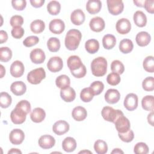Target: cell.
<instances>
[{
    "mask_svg": "<svg viewBox=\"0 0 154 154\" xmlns=\"http://www.w3.org/2000/svg\"><path fill=\"white\" fill-rule=\"evenodd\" d=\"M134 152L136 154H147L149 153V147L146 143L140 142L134 146Z\"/></svg>",
    "mask_w": 154,
    "mask_h": 154,
    "instance_id": "obj_45",
    "label": "cell"
},
{
    "mask_svg": "<svg viewBox=\"0 0 154 154\" xmlns=\"http://www.w3.org/2000/svg\"><path fill=\"white\" fill-rule=\"evenodd\" d=\"M90 88L91 90V92L94 95H99L100 94L104 88V85L103 82L99 81H96L93 82L90 86Z\"/></svg>",
    "mask_w": 154,
    "mask_h": 154,
    "instance_id": "obj_41",
    "label": "cell"
},
{
    "mask_svg": "<svg viewBox=\"0 0 154 154\" xmlns=\"http://www.w3.org/2000/svg\"><path fill=\"white\" fill-rule=\"evenodd\" d=\"M135 40L138 46L143 47L149 44L151 40V37L147 32L141 31L137 34Z\"/></svg>",
    "mask_w": 154,
    "mask_h": 154,
    "instance_id": "obj_23",
    "label": "cell"
},
{
    "mask_svg": "<svg viewBox=\"0 0 154 154\" xmlns=\"http://www.w3.org/2000/svg\"><path fill=\"white\" fill-rule=\"evenodd\" d=\"M72 116L75 120L81 122L85 119L87 116V112L85 108L81 106H78L73 109Z\"/></svg>",
    "mask_w": 154,
    "mask_h": 154,
    "instance_id": "obj_24",
    "label": "cell"
},
{
    "mask_svg": "<svg viewBox=\"0 0 154 154\" xmlns=\"http://www.w3.org/2000/svg\"><path fill=\"white\" fill-rule=\"evenodd\" d=\"M144 69L149 73L154 72V59L153 56H147L145 58L143 63Z\"/></svg>",
    "mask_w": 154,
    "mask_h": 154,
    "instance_id": "obj_40",
    "label": "cell"
},
{
    "mask_svg": "<svg viewBox=\"0 0 154 154\" xmlns=\"http://www.w3.org/2000/svg\"><path fill=\"white\" fill-rule=\"evenodd\" d=\"M111 69L112 72L117 74H122L125 70L123 64L119 60H114L111 64Z\"/></svg>",
    "mask_w": 154,
    "mask_h": 154,
    "instance_id": "obj_43",
    "label": "cell"
},
{
    "mask_svg": "<svg viewBox=\"0 0 154 154\" xmlns=\"http://www.w3.org/2000/svg\"><path fill=\"white\" fill-rule=\"evenodd\" d=\"M45 0H31L30 3L35 8L41 7L45 3Z\"/></svg>",
    "mask_w": 154,
    "mask_h": 154,
    "instance_id": "obj_55",
    "label": "cell"
},
{
    "mask_svg": "<svg viewBox=\"0 0 154 154\" xmlns=\"http://www.w3.org/2000/svg\"><path fill=\"white\" fill-rule=\"evenodd\" d=\"M138 96L134 93H129L124 100V106L128 111H133L138 106Z\"/></svg>",
    "mask_w": 154,
    "mask_h": 154,
    "instance_id": "obj_8",
    "label": "cell"
},
{
    "mask_svg": "<svg viewBox=\"0 0 154 154\" xmlns=\"http://www.w3.org/2000/svg\"><path fill=\"white\" fill-rule=\"evenodd\" d=\"M145 1H134V3L137 6L140 7H144V4Z\"/></svg>",
    "mask_w": 154,
    "mask_h": 154,
    "instance_id": "obj_58",
    "label": "cell"
},
{
    "mask_svg": "<svg viewBox=\"0 0 154 154\" xmlns=\"http://www.w3.org/2000/svg\"><path fill=\"white\" fill-rule=\"evenodd\" d=\"M55 144V138L50 135H43L38 140V145L43 149L52 148Z\"/></svg>",
    "mask_w": 154,
    "mask_h": 154,
    "instance_id": "obj_15",
    "label": "cell"
},
{
    "mask_svg": "<svg viewBox=\"0 0 154 154\" xmlns=\"http://www.w3.org/2000/svg\"><path fill=\"white\" fill-rule=\"evenodd\" d=\"M45 28V22L40 19L32 21L30 25V29L34 34H40L42 32Z\"/></svg>",
    "mask_w": 154,
    "mask_h": 154,
    "instance_id": "obj_32",
    "label": "cell"
},
{
    "mask_svg": "<svg viewBox=\"0 0 154 154\" xmlns=\"http://www.w3.org/2000/svg\"><path fill=\"white\" fill-rule=\"evenodd\" d=\"M60 96L64 101L66 102H71L75 100L76 97V93L73 88L68 87L64 89H61Z\"/></svg>",
    "mask_w": 154,
    "mask_h": 154,
    "instance_id": "obj_21",
    "label": "cell"
},
{
    "mask_svg": "<svg viewBox=\"0 0 154 154\" xmlns=\"http://www.w3.org/2000/svg\"><path fill=\"white\" fill-rule=\"evenodd\" d=\"M124 152L120 149H119V148H116V149H114L112 152H111V153H123Z\"/></svg>",
    "mask_w": 154,
    "mask_h": 154,
    "instance_id": "obj_61",
    "label": "cell"
},
{
    "mask_svg": "<svg viewBox=\"0 0 154 154\" xmlns=\"http://www.w3.org/2000/svg\"><path fill=\"white\" fill-rule=\"evenodd\" d=\"M25 68L23 63L19 60L14 61L10 66V73L14 78L22 76L24 73Z\"/></svg>",
    "mask_w": 154,
    "mask_h": 154,
    "instance_id": "obj_14",
    "label": "cell"
},
{
    "mask_svg": "<svg viewBox=\"0 0 154 154\" xmlns=\"http://www.w3.org/2000/svg\"><path fill=\"white\" fill-rule=\"evenodd\" d=\"M116 28L119 34H126L131 31V24L128 19L126 18H122L117 22Z\"/></svg>",
    "mask_w": 154,
    "mask_h": 154,
    "instance_id": "obj_11",
    "label": "cell"
},
{
    "mask_svg": "<svg viewBox=\"0 0 154 154\" xmlns=\"http://www.w3.org/2000/svg\"><path fill=\"white\" fill-rule=\"evenodd\" d=\"M120 80L121 79L119 75L114 72H112L109 73L106 77L107 82L109 85H113V86L119 84L120 82Z\"/></svg>",
    "mask_w": 154,
    "mask_h": 154,
    "instance_id": "obj_46",
    "label": "cell"
},
{
    "mask_svg": "<svg viewBox=\"0 0 154 154\" xmlns=\"http://www.w3.org/2000/svg\"><path fill=\"white\" fill-rule=\"evenodd\" d=\"M143 88L146 91H152L154 90V79L152 76L146 78L142 82Z\"/></svg>",
    "mask_w": 154,
    "mask_h": 154,
    "instance_id": "obj_44",
    "label": "cell"
},
{
    "mask_svg": "<svg viewBox=\"0 0 154 154\" xmlns=\"http://www.w3.org/2000/svg\"><path fill=\"white\" fill-rule=\"evenodd\" d=\"M60 42L57 37H51L47 42V46L48 49L52 52H57L60 48Z\"/></svg>",
    "mask_w": 154,
    "mask_h": 154,
    "instance_id": "obj_36",
    "label": "cell"
},
{
    "mask_svg": "<svg viewBox=\"0 0 154 154\" xmlns=\"http://www.w3.org/2000/svg\"><path fill=\"white\" fill-rule=\"evenodd\" d=\"M106 3L108 11L112 15H118L123 11L124 4L121 0H107Z\"/></svg>",
    "mask_w": 154,
    "mask_h": 154,
    "instance_id": "obj_5",
    "label": "cell"
},
{
    "mask_svg": "<svg viewBox=\"0 0 154 154\" xmlns=\"http://www.w3.org/2000/svg\"><path fill=\"white\" fill-rule=\"evenodd\" d=\"M154 1L153 0H146L145 1L144 7L147 12L149 13L153 14L154 13V7H153Z\"/></svg>",
    "mask_w": 154,
    "mask_h": 154,
    "instance_id": "obj_54",
    "label": "cell"
},
{
    "mask_svg": "<svg viewBox=\"0 0 154 154\" xmlns=\"http://www.w3.org/2000/svg\"><path fill=\"white\" fill-rule=\"evenodd\" d=\"M105 22L100 17H94L92 18L89 23L91 29L94 32H100L105 28Z\"/></svg>",
    "mask_w": 154,
    "mask_h": 154,
    "instance_id": "obj_17",
    "label": "cell"
},
{
    "mask_svg": "<svg viewBox=\"0 0 154 154\" xmlns=\"http://www.w3.org/2000/svg\"><path fill=\"white\" fill-rule=\"evenodd\" d=\"M135 24L139 27H144L147 23V17L142 11H137L133 17Z\"/></svg>",
    "mask_w": 154,
    "mask_h": 154,
    "instance_id": "obj_28",
    "label": "cell"
},
{
    "mask_svg": "<svg viewBox=\"0 0 154 154\" xmlns=\"http://www.w3.org/2000/svg\"><path fill=\"white\" fill-rule=\"evenodd\" d=\"M39 42V38L37 36L31 35L27 37L23 42V44L26 47H31L37 44Z\"/></svg>",
    "mask_w": 154,
    "mask_h": 154,
    "instance_id": "obj_48",
    "label": "cell"
},
{
    "mask_svg": "<svg viewBox=\"0 0 154 154\" xmlns=\"http://www.w3.org/2000/svg\"><path fill=\"white\" fill-rule=\"evenodd\" d=\"M114 124L117 131L119 133H125L130 129V122L123 114L117 119Z\"/></svg>",
    "mask_w": 154,
    "mask_h": 154,
    "instance_id": "obj_7",
    "label": "cell"
},
{
    "mask_svg": "<svg viewBox=\"0 0 154 154\" xmlns=\"http://www.w3.org/2000/svg\"><path fill=\"white\" fill-rule=\"evenodd\" d=\"M153 111H151V112L149 113L147 116L148 123L152 126H153Z\"/></svg>",
    "mask_w": 154,
    "mask_h": 154,
    "instance_id": "obj_57",
    "label": "cell"
},
{
    "mask_svg": "<svg viewBox=\"0 0 154 154\" xmlns=\"http://www.w3.org/2000/svg\"><path fill=\"white\" fill-rule=\"evenodd\" d=\"M56 85L60 89H64L68 87H70V79L66 75H61L58 76L55 80Z\"/></svg>",
    "mask_w": 154,
    "mask_h": 154,
    "instance_id": "obj_34",
    "label": "cell"
},
{
    "mask_svg": "<svg viewBox=\"0 0 154 154\" xmlns=\"http://www.w3.org/2000/svg\"><path fill=\"white\" fill-rule=\"evenodd\" d=\"M82 38L81 32L76 29L69 30L66 35L64 43L66 48L70 51L76 50Z\"/></svg>",
    "mask_w": 154,
    "mask_h": 154,
    "instance_id": "obj_1",
    "label": "cell"
},
{
    "mask_svg": "<svg viewBox=\"0 0 154 154\" xmlns=\"http://www.w3.org/2000/svg\"><path fill=\"white\" fill-rule=\"evenodd\" d=\"M24 32H25L24 29L21 26L13 27L11 31L12 36L14 38H17V39L20 38L23 35Z\"/></svg>",
    "mask_w": 154,
    "mask_h": 154,
    "instance_id": "obj_51",
    "label": "cell"
},
{
    "mask_svg": "<svg viewBox=\"0 0 154 154\" xmlns=\"http://www.w3.org/2000/svg\"><path fill=\"white\" fill-rule=\"evenodd\" d=\"M85 152H88V153H91V152H90V151H86V150H84V151H81V152H79V153H85Z\"/></svg>",
    "mask_w": 154,
    "mask_h": 154,
    "instance_id": "obj_62",
    "label": "cell"
},
{
    "mask_svg": "<svg viewBox=\"0 0 154 154\" xmlns=\"http://www.w3.org/2000/svg\"><path fill=\"white\" fill-rule=\"evenodd\" d=\"M10 23L13 28L16 26H21L23 23V19L20 15L13 16L10 19Z\"/></svg>",
    "mask_w": 154,
    "mask_h": 154,
    "instance_id": "obj_49",
    "label": "cell"
},
{
    "mask_svg": "<svg viewBox=\"0 0 154 154\" xmlns=\"http://www.w3.org/2000/svg\"><path fill=\"white\" fill-rule=\"evenodd\" d=\"M85 19V16L83 11L81 9L75 10L70 15V20L73 24L75 25H82Z\"/></svg>",
    "mask_w": 154,
    "mask_h": 154,
    "instance_id": "obj_18",
    "label": "cell"
},
{
    "mask_svg": "<svg viewBox=\"0 0 154 154\" xmlns=\"http://www.w3.org/2000/svg\"><path fill=\"white\" fill-rule=\"evenodd\" d=\"M12 57V51L8 47L0 48V60L2 62H8Z\"/></svg>",
    "mask_w": 154,
    "mask_h": 154,
    "instance_id": "obj_38",
    "label": "cell"
},
{
    "mask_svg": "<svg viewBox=\"0 0 154 154\" xmlns=\"http://www.w3.org/2000/svg\"><path fill=\"white\" fill-rule=\"evenodd\" d=\"M120 98V94L116 89H108L105 94V99L106 102L110 104L117 103Z\"/></svg>",
    "mask_w": 154,
    "mask_h": 154,
    "instance_id": "obj_20",
    "label": "cell"
},
{
    "mask_svg": "<svg viewBox=\"0 0 154 154\" xmlns=\"http://www.w3.org/2000/svg\"><path fill=\"white\" fill-rule=\"evenodd\" d=\"M116 44V38L112 34L105 35L102 38V45L105 49H111Z\"/></svg>",
    "mask_w": 154,
    "mask_h": 154,
    "instance_id": "obj_29",
    "label": "cell"
},
{
    "mask_svg": "<svg viewBox=\"0 0 154 154\" xmlns=\"http://www.w3.org/2000/svg\"><path fill=\"white\" fill-rule=\"evenodd\" d=\"M31 61L35 64H41L44 62L46 56L43 51L39 48L33 49L29 55Z\"/></svg>",
    "mask_w": 154,
    "mask_h": 154,
    "instance_id": "obj_16",
    "label": "cell"
},
{
    "mask_svg": "<svg viewBox=\"0 0 154 154\" xmlns=\"http://www.w3.org/2000/svg\"><path fill=\"white\" fill-rule=\"evenodd\" d=\"M94 149L97 154H105L108 151V146L105 141L97 140L94 144Z\"/></svg>",
    "mask_w": 154,
    "mask_h": 154,
    "instance_id": "obj_35",
    "label": "cell"
},
{
    "mask_svg": "<svg viewBox=\"0 0 154 154\" xmlns=\"http://www.w3.org/2000/svg\"><path fill=\"white\" fill-rule=\"evenodd\" d=\"M12 99L11 96L6 92H1L0 95V105L2 108H8L11 103Z\"/></svg>",
    "mask_w": 154,
    "mask_h": 154,
    "instance_id": "obj_39",
    "label": "cell"
},
{
    "mask_svg": "<svg viewBox=\"0 0 154 154\" xmlns=\"http://www.w3.org/2000/svg\"><path fill=\"white\" fill-rule=\"evenodd\" d=\"M141 105L144 109L149 111H153L154 97L152 95L144 96L141 100Z\"/></svg>",
    "mask_w": 154,
    "mask_h": 154,
    "instance_id": "obj_33",
    "label": "cell"
},
{
    "mask_svg": "<svg viewBox=\"0 0 154 154\" xmlns=\"http://www.w3.org/2000/svg\"><path fill=\"white\" fill-rule=\"evenodd\" d=\"M119 138L120 140L126 143H129L132 141L134 138V132L129 129L128 131L125 133H119L118 134Z\"/></svg>",
    "mask_w": 154,
    "mask_h": 154,
    "instance_id": "obj_47",
    "label": "cell"
},
{
    "mask_svg": "<svg viewBox=\"0 0 154 154\" xmlns=\"http://www.w3.org/2000/svg\"><path fill=\"white\" fill-rule=\"evenodd\" d=\"M67 64L70 72L79 69L83 65L80 58L77 55L70 56L67 60Z\"/></svg>",
    "mask_w": 154,
    "mask_h": 154,
    "instance_id": "obj_19",
    "label": "cell"
},
{
    "mask_svg": "<svg viewBox=\"0 0 154 154\" xmlns=\"http://www.w3.org/2000/svg\"><path fill=\"white\" fill-rule=\"evenodd\" d=\"M46 117V112L45 110L41 108H34L31 114L30 118L33 122L40 123L44 120Z\"/></svg>",
    "mask_w": 154,
    "mask_h": 154,
    "instance_id": "obj_26",
    "label": "cell"
},
{
    "mask_svg": "<svg viewBox=\"0 0 154 154\" xmlns=\"http://www.w3.org/2000/svg\"><path fill=\"white\" fill-rule=\"evenodd\" d=\"M16 106H17L23 109L26 114H28L31 111V104L26 100H22L19 102Z\"/></svg>",
    "mask_w": 154,
    "mask_h": 154,
    "instance_id": "obj_52",
    "label": "cell"
},
{
    "mask_svg": "<svg viewBox=\"0 0 154 154\" xmlns=\"http://www.w3.org/2000/svg\"><path fill=\"white\" fill-rule=\"evenodd\" d=\"M47 10L51 15H57L60 12L61 5L57 1H52L47 5Z\"/></svg>",
    "mask_w": 154,
    "mask_h": 154,
    "instance_id": "obj_37",
    "label": "cell"
},
{
    "mask_svg": "<svg viewBox=\"0 0 154 154\" xmlns=\"http://www.w3.org/2000/svg\"><path fill=\"white\" fill-rule=\"evenodd\" d=\"M86 73H87L86 67L84 64L79 69L74 72H71V73L72 74V75L76 78H83L86 75Z\"/></svg>",
    "mask_w": 154,
    "mask_h": 154,
    "instance_id": "obj_53",
    "label": "cell"
},
{
    "mask_svg": "<svg viewBox=\"0 0 154 154\" xmlns=\"http://www.w3.org/2000/svg\"><path fill=\"white\" fill-rule=\"evenodd\" d=\"M11 153H13V154H14V153H15V154H17V153H20V154H21L22 153V152L20 150H19V149H14V148H13V149H11L10 150H9L8 152V154H11Z\"/></svg>",
    "mask_w": 154,
    "mask_h": 154,
    "instance_id": "obj_59",
    "label": "cell"
},
{
    "mask_svg": "<svg viewBox=\"0 0 154 154\" xmlns=\"http://www.w3.org/2000/svg\"><path fill=\"white\" fill-rule=\"evenodd\" d=\"M11 4L15 10L21 11L26 7V2L25 0H13Z\"/></svg>",
    "mask_w": 154,
    "mask_h": 154,
    "instance_id": "obj_50",
    "label": "cell"
},
{
    "mask_svg": "<svg viewBox=\"0 0 154 154\" xmlns=\"http://www.w3.org/2000/svg\"><path fill=\"white\" fill-rule=\"evenodd\" d=\"M26 114H27L23 109L16 106L10 114L11 122L16 125L22 124L25 121Z\"/></svg>",
    "mask_w": 154,
    "mask_h": 154,
    "instance_id": "obj_6",
    "label": "cell"
},
{
    "mask_svg": "<svg viewBox=\"0 0 154 154\" xmlns=\"http://www.w3.org/2000/svg\"><path fill=\"white\" fill-rule=\"evenodd\" d=\"M25 138L24 132L20 129H14L11 131L9 135L10 142L14 145L20 144Z\"/></svg>",
    "mask_w": 154,
    "mask_h": 154,
    "instance_id": "obj_12",
    "label": "cell"
},
{
    "mask_svg": "<svg viewBox=\"0 0 154 154\" xmlns=\"http://www.w3.org/2000/svg\"><path fill=\"white\" fill-rule=\"evenodd\" d=\"M49 29L52 33L60 34L62 33L65 29L64 22L60 19H54L50 22Z\"/></svg>",
    "mask_w": 154,
    "mask_h": 154,
    "instance_id": "obj_10",
    "label": "cell"
},
{
    "mask_svg": "<svg viewBox=\"0 0 154 154\" xmlns=\"http://www.w3.org/2000/svg\"><path fill=\"white\" fill-rule=\"evenodd\" d=\"M101 7L102 2L99 0H89L86 4V9L87 11L91 14L99 13Z\"/></svg>",
    "mask_w": 154,
    "mask_h": 154,
    "instance_id": "obj_25",
    "label": "cell"
},
{
    "mask_svg": "<svg viewBox=\"0 0 154 154\" xmlns=\"http://www.w3.org/2000/svg\"><path fill=\"white\" fill-rule=\"evenodd\" d=\"M10 90L16 96H22L25 93L26 86L22 81H15L11 84Z\"/></svg>",
    "mask_w": 154,
    "mask_h": 154,
    "instance_id": "obj_22",
    "label": "cell"
},
{
    "mask_svg": "<svg viewBox=\"0 0 154 154\" xmlns=\"http://www.w3.org/2000/svg\"><path fill=\"white\" fill-rule=\"evenodd\" d=\"M8 39V34L6 31L4 30H1L0 31V44H2L7 42Z\"/></svg>",
    "mask_w": 154,
    "mask_h": 154,
    "instance_id": "obj_56",
    "label": "cell"
},
{
    "mask_svg": "<svg viewBox=\"0 0 154 154\" xmlns=\"http://www.w3.org/2000/svg\"><path fill=\"white\" fill-rule=\"evenodd\" d=\"M46 77V72L43 68L39 67L32 70L27 75L28 81L32 84H38Z\"/></svg>",
    "mask_w": 154,
    "mask_h": 154,
    "instance_id": "obj_4",
    "label": "cell"
},
{
    "mask_svg": "<svg viewBox=\"0 0 154 154\" xmlns=\"http://www.w3.org/2000/svg\"><path fill=\"white\" fill-rule=\"evenodd\" d=\"M63 66V62L60 57H51L48 63L47 67L49 71L51 72H58L60 71Z\"/></svg>",
    "mask_w": 154,
    "mask_h": 154,
    "instance_id": "obj_9",
    "label": "cell"
},
{
    "mask_svg": "<svg viewBox=\"0 0 154 154\" xmlns=\"http://www.w3.org/2000/svg\"><path fill=\"white\" fill-rule=\"evenodd\" d=\"M0 69H1V78H2L3 76H4V75L5 74V69L4 67V66L2 65H0Z\"/></svg>",
    "mask_w": 154,
    "mask_h": 154,
    "instance_id": "obj_60",
    "label": "cell"
},
{
    "mask_svg": "<svg viewBox=\"0 0 154 154\" xmlns=\"http://www.w3.org/2000/svg\"><path fill=\"white\" fill-rule=\"evenodd\" d=\"M63 149L67 152H72L74 151L76 147V140L70 137H66L62 143Z\"/></svg>",
    "mask_w": 154,
    "mask_h": 154,
    "instance_id": "obj_27",
    "label": "cell"
},
{
    "mask_svg": "<svg viewBox=\"0 0 154 154\" xmlns=\"http://www.w3.org/2000/svg\"><path fill=\"white\" fill-rule=\"evenodd\" d=\"M86 51L90 54H94L97 52L99 49V43L96 39L88 40L85 44Z\"/></svg>",
    "mask_w": 154,
    "mask_h": 154,
    "instance_id": "obj_30",
    "label": "cell"
},
{
    "mask_svg": "<svg viewBox=\"0 0 154 154\" xmlns=\"http://www.w3.org/2000/svg\"><path fill=\"white\" fill-rule=\"evenodd\" d=\"M101 114L105 120L114 123L117 119L123 115V113L121 110L114 109L112 107L106 106L102 108Z\"/></svg>",
    "mask_w": 154,
    "mask_h": 154,
    "instance_id": "obj_3",
    "label": "cell"
},
{
    "mask_svg": "<svg viewBox=\"0 0 154 154\" xmlns=\"http://www.w3.org/2000/svg\"><path fill=\"white\" fill-rule=\"evenodd\" d=\"M134 48L132 42L130 39L125 38L120 41L119 44V49L123 54L131 52Z\"/></svg>",
    "mask_w": 154,
    "mask_h": 154,
    "instance_id": "obj_31",
    "label": "cell"
},
{
    "mask_svg": "<svg viewBox=\"0 0 154 154\" xmlns=\"http://www.w3.org/2000/svg\"><path fill=\"white\" fill-rule=\"evenodd\" d=\"M94 97V94L91 92L90 87L84 88L82 90L80 93V98L84 102H90Z\"/></svg>",
    "mask_w": 154,
    "mask_h": 154,
    "instance_id": "obj_42",
    "label": "cell"
},
{
    "mask_svg": "<svg viewBox=\"0 0 154 154\" xmlns=\"http://www.w3.org/2000/svg\"><path fill=\"white\" fill-rule=\"evenodd\" d=\"M92 74L97 77L104 76L107 70V61L102 57L94 58L91 63Z\"/></svg>",
    "mask_w": 154,
    "mask_h": 154,
    "instance_id": "obj_2",
    "label": "cell"
},
{
    "mask_svg": "<svg viewBox=\"0 0 154 154\" xmlns=\"http://www.w3.org/2000/svg\"><path fill=\"white\" fill-rule=\"evenodd\" d=\"M52 130L55 134L58 135H61L69 131V125L67 122L60 120L56 122L52 126Z\"/></svg>",
    "mask_w": 154,
    "mask_h": 154,
    "instance_id": "obj_13",
    "label": "cell"
}]
</instances>
